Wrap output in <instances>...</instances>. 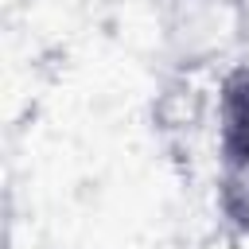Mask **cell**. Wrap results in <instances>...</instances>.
Listing matches in <instances>:
<instances>
[{
  "instance_id": "1",
  "label": "cell",
  "mask_w": 249,
  "mask_h": 249,
  "mask_svg": "<svg viewBox=\"0 0 249 249\" xmlns=\"http://www.w3.org/2000/svg\"><path fill=\"white\" fill-rule=\"evenodd\" d=\"M214 140L218 163H249V62H233L218 78Z\"/></svg>"
},
{
  "instance_id": "2",
  "label": "cell",
  "mask_w": 249,
  "mask_h": 249,
  "mask_svg": "<svg viewBox=\"0 0 249 249\" xmlns=\"http://www.w3.org/2000/svg\"><path fill=\"white\" fill-rule=\"evenodd\" d=\"M214 202L222 222L249 237V163H218V183H214Z\"/></svg>"
}]
</instances>
